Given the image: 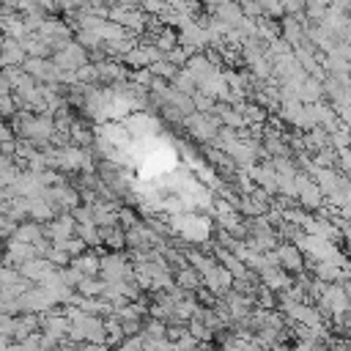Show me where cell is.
<instances>
[{
  "label": "cell",
  "instance_id": "6da1fadb",
  "mask_svg": "<svg viewBox=\"0 0 351 351\" xmlns=\"http://www.w3.org/2000/svg\"><path fill=\"white\" fill-rule=\"evenodd\" d=\"M280 261H282V266H288V269H299V266H302V258H299V252H296L293 247H282V250H280Z\"/></svg>",
  "mask_w": 351,
  "mask_h": 351
},
{
  "label": "cell",
  "instance_id": "7a4b0ae2",
  "mask_svg": "<svg viewBox=\"0 0 351 351\" xmlns=\"http://www.w3.org/2000/svg\"><path fill=\"white\" fill-rule=\"evenodd\" d=\"M159 47H162V49H173V47H176V36H173V33H162V36H159Z\"/></svg>",
  "mask_w": 351,
  "mask_h": 351
},
{
  "label": "cell",
  "instance_id": "3957f363",
  "mask_svg": "<svg viewBox=\"0 0 351 351\" xmlns=\"http://www.w3.org/2000/svg\"><path fill=\"white\" fill-rule=\"evenodd\" d=\"M104 3H121V0H104Z\"/></svg>",
  "mask_w": 351,
  "mask_h": 351
}]
</instances>
